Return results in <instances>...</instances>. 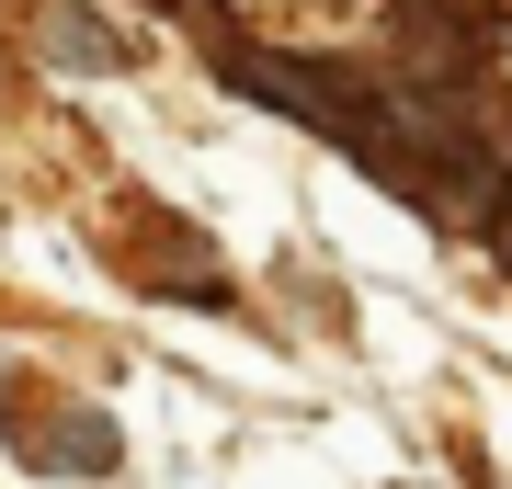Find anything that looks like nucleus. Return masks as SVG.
Instances as JSON below:
<instances>
[{
  "instance_id": "1",
  "label": "nucleus",
  "mask_w": 512,
  "mask_h": 489,
  "mask_svg": "<svg viewBox=\"0 0 512 489\" xmlns=\"http://www.w3.org/2000/svg\"><path fill=\"white\" fill-rule=\"evenodd\" d=\"M46 46L69 57V69H114V35H92L80 12H46Z\"/></svg>"
}]
</instances>
